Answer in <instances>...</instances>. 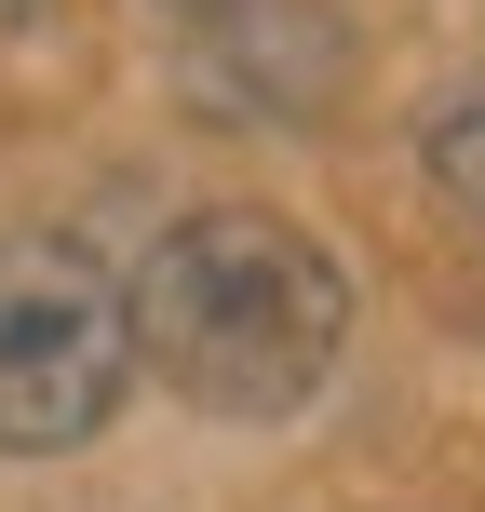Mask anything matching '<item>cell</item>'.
I'll return each mask as SVG.
<instances>
[{
  "instance_id": "1",
  "label": "cell",
  "mask_w": 485,
  "mask_h": 512,
  "mask_svg": "<svg viewBox=\"0 0 485 512\" xmlns=\"http://www.w3.org/2000/svg\"><path fill=\"white\" fill-rule=\"evenodd\" d=\"M135 378L203 418H310L351 364V270L270 203H203L135 256Z\"/></svg>"
},
{
  "instance_id": "2",
  "label": "cell",
  "mask_w": 485,
  "mask_h": 512,
  "mask_svg": "<svg viewBox=\"0 0 485 512\" xmlns=\"http://www.w3.org/2000/svg\"><path fill=\"white\" fill-rule=\"evenodd\" d=\"M135 391V297L108 256L14 230L0 243V459H68Z\"/></svg>"
},
{
  "instance_id": "3",
  "label": "cell",
  "mask_w": 485,
  "mask_h": 512,
  "mask_svg": "<svg viewBox=\"0 0 485 512\" xmlns=\"http://www.w3.org/2000/svg\"><path fill=\"white\" fill-rule=\"evenodd\" d=\"M418 176H432V203H459L485 230V81H459V95L418 122Z\"/></svg>"
},
{
  "instance_id": "4",
  "label": "cell",
  "mask_w": 485,
  "mask_h": 512,
  "mask_svg": "<svg viewBox=\"0 0 485 512\" xmlns=\"http://www.w3.org/2000/svg\"><path fill=\"white\" fill-rule=\"evenodd\" d=\"M14 14H27V0H0V27H14Z\"/></svg>"
}]
</instances>
